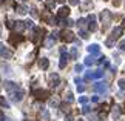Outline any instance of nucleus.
Here are the masks:
<instances>
[{
    "label": "nucleus",
    "mask_w": 125,
    "mask_h": 121,
    "mask_svg": "<svg viewBox=\"0 0 125 121\" xmlns=\"http://www.w3.org/2000/svg\"><path fill=\"white\" fill-rule=\"evenodd\" d=\"M113 5L114 6H119V5H121V0H113Z\"/></svg>",
    "instance_id": "38"
},
{
    "label": "nucleus",
    "mask_w": 125,
    "mask_h": 121,
    "mask_svg": "<svg viewBox=\"0 0 125 121\" xmlns=\"http://www.w3.org/2000/svg\"><path fill=\"white\" fill-rule=\"evenodd\" d=\"M104 77V71L102 69H97L94 72H88V74H85V80H90V78H102Z\"/></svg>",
    "instance_id": "2"
},
{
    "label": "nucleus",
    "mask_w": 125,
    "mask_h": 121,
    "mask_svg": "<svg viewBox=\"0 0 125 121\" xmlns=\"http://www.w3.org/2000/svg\"><path fill=\"white\" fill-rule=\"evenodd\" d=\"M122 28H125V18L122 20Z\"/></svg>",
    "instance_id": "41"
},
{
    "label": "nucleus",
    "mask_w": 125,
    "mask_h": 121,
    "mask_svg": "<svg viewBox=\"0 0 125 121\" xmlns=\"http://www.w3.org/2000/svg\"><path fill=\"white\" fill-rule=\"evenodd\" d=\"M50 81H51L52 86H59L60 78H59V75H57V74H51V75H50Z\"/></svg>",
    "instance_id": "13"
},
{
    "label": "nucleus",
    "mask_w": 125,
    "mask_h": 121,
    "mask_svg": "<svg viewBox=\"0 0 125 121\" xmlns=\"http://www.w3.org/2000/svg\"><path fill=\"white\" fill-rule=\"evenodd\" d=\"M70 55H71V58H77V57H79L77 48H71V49H70Z\"/></svg>",
    "instance_id": "21"
},
{
    "label": "nucleus",
    "mask_w": 125,
    "mask_h": 121,
    "mask_svg": "<svg viewBox=\"0 0 125 121\" xmlns=\"http://www.w3.org/2000/svg\"><path fill=\"white\" fill-rule=\"evenodd\" d=\"M117 84H119V88H121L122 90H125V80H124V78L119 80V81H117Z\"/></svg>",
    "instance_id": "27"
},
{
    "label": "nucleus",
    "mask_w": 125,
    "mask_h": 121,
    "mask_svg": "<svg viewBox=\"0 0 125 121\" xmlns=\"http://www.w3.org/2000/svg\"><path fill=\"white\" fill-rule=\"evenodd\" d=\"M0 55L5 57V58H11V57H12V51H9L8 48H5L3 43H0Z\"/></svg>",
    "instance_id": "4"
},
{
    "label": "nucleus",
    "mask_w": 125,
    "mask_h": 121,
    "mask_svg": "<svg viewBox=\"0 0 125 121\" xmlns=\"http://www.w3.org/2000/svg\"><path fill=\"white\" fill-rule=\"evenodd\" d=\"M22 40H23V37L22 35H16V34L9 37V43H11V45H19Z\"/></svg>",
    "instance_id": "12"
},
{
    "label": "nucleus",
    "mask_w": 125,
    "mask_h": 121,
    "mask_svg": "<svg viewBox=\"0 0 125 121\" xmlns=\"http://www.w3.org/2000/svg\"><path fill=\"white\" fill-rule=\"evenodd\" d=\"M88 28H90V31L91 32H94V31H97V25H96V16L94 14H91V16H88Z\"/></svg>",
    "instance_id": "3"
},
{
    "label": "nucleus",
    "mask_w": 125,
    "mask_h": 121,
    "mask_svg": "<svg viewBox=\"0 0 125 121\" xmlns=\"http://www.w3.org/2000/svg\"><path fill=\"white\" fill-rule=\"evenodd\" d=\"M0 106H3V107H9V103L3 98V97H0Z\"/></svg>",
    "instance_id": "25"
},
{
    "label": "nucleus",
    "mask_w": 125,
    "mask_h": 121,
    "mask_svg": "<svg viewBox=\"0 0 125 121\" xmlns=\"http://www.w3.org/2000/svg\"><path fill=\"white\" fill-rule=\"evenodd\" d=\"M68 2H70L71 6H77V5H79V0H68Z\"/></svg>",
    "instance_id": "33"
},
{
    "label": "nucleus",
    "mask_w": 125,
    "mask_h": 121,
    "mask_svg": "<svg viewBox=\"0 0 125 121\" xmlns=\"http://www.w3.org/2000/svg\"><path fill=\"white\" fill-rule=\"evenodd\" d=\"M113 43H114V40H113V38H108V40L105 41V45H107L108 48H111V46H113Z\"/></svg>",
    "instance_id": "31"
},
{
    "label": "nucleus",
    "mask_w": 125,
    "mask_h": 121,
    "mask_svg": "<svg viewBox=\"0 0 125 121\" xmlns=\"http://www.w3.org/2000/svg\"><path fill=\"white\" fill-rule=\"evenodd\" d=\"M26 11H28V9H26V6H23V5H19V6L16 8V12L20 14V16H25Z\"/></svg>",
    "instance_id": "18"
},
{
    "label": "nucleus",
    "mask_w": 125,
    "mask_h": 121,
    "mask_svg": "<svg viewBox=\"0 0 125 121\" xmlns=\"http://www.w3.org/2000/svg\"><path fill=\"white\" fill-rule=\"evenodd\" d=\"M94 90L97 92V94H104V92H107V84L102 83V81H99V83L94 84Z\"/></svg>",
    "instance_id": "8"
},
{
    "label": "nucleus",
    "mask_w": 125,
    "mask_h": 121,
    "mask_svg": "<svg viewBox=\"0 0 125 121\" xmlns=\"http://www.w3.org/2000/svg\"><path fill=\"white\" fill-rule=\"evenodd\" d=\"M110 17H111V14H110V11H107V9H105V11H102V14H100V18L104 20V23H107Z\"/></svg>",
    "instance_id": "17"
},
{
    "label": "nucleus",
    "mask_w": 125,
    "mask_h": 121,
    "mask_svg": "<svg viewBox=\"0 0 125 121\" xmlns=\"http://www.w3.org/2000/svg\"><path fill=\"white\" fill-rule=\"evenodd\" d=\"M94 63H97V61L94 60V57L90 55V57H86V58H85V66H93Z\"/></svg>",
    "instance_id": "20"
},
{
    "label": "nucleus",
    "mask_w": 125,
    "mask_h": 121,
    "mask_svg": "<svg viewBox=\"0 0 125 121\" xmlns=\"http://www.w3.org/2000/svg\"><path fill=\"white\" fill-rule=\"evenodd\" d=\"M14 29H16L17 32H22L23 29H25V23L23 22H16L14 23Z\"/></svg>",
    "instance_id": "16"
},
{
    "label": "nucleus",
    "mask_w": 125,
    "mask_h": 121,
    "mask_svg": "<svg viewBox=\"0 0 125 121\" xmlns=\"http://www.w3.org/2000/svg\"><path fill=\"white\" fill-rule=\"evenodd\" d=\"M66 101H68V103L73 101V94H71V92H66Z\"/></svg>",
    "instance_id": "28"
},
{
    "label": "nucleus",
    "mask_w": 125,
    "mask_h": 121,
    "mask_svg": "<svg viewBox=\"0 0 125 121\" xmlns=\"http://www.w3.org/2000/svg\"><path fill=\"white\" fill-rule=\"evenodd\" d=\"M20 2H25V0H20Z\"/></svg>",
    "instance_id": "44"
},
{
    "label": "nucleus",
    "mask_w": 125,
    "mask_h": 121,
    "mask_svg": "<svg viewBox=\"0 0 125 121\" xmlns=\"http://www.w3.org/2000/svg\"><path fill=\"white\" fill-rule=\"evenodd\" d=\"M119 49H121V51H125V40H122L121 43H119Z\"/></svg>",
    "instance_id": "34"
},
{
    "label": "nucleus",
    "mask_w": 125,
    "mask_h": 121,
    "mask_svg": "<svg viewBox=\"0 0 125 121\" xmlns=\"http://www.w3.org/2000/svg\"><path fill=\"white\" fill-rule=\"evenodd\" d=\"M65 121H74V120H73V117H71V115H66V118H65Z\"/></svg>",
    "instance_id": "39"
},
{
    "label": "nucleus",
    "mask_w": 125,
    "mask_h": 121,
    "mask_svg": "<svg viewBox=\"0 0 125 121\" xmlns=\"http://www.w3.org/2000/svg\"><path fill=\"white\" fill-rule=\"evenodd\" d=\"M68 58H70V55H68V54H60V61H59V67H60V69H63V67L66 66V63H68Z\"/></svg>",
    "instance_id": "11"
},
{
    "label": "nucleus",
    "mask_w": 125,
    "mask_h": 121,
    "mask_svg": "<svg viewBox=\"0 0 125 121\" xmlns=\"http://www.w3.org/2000/svg\"><path fill=\"white\" fill-rule=\"evenodd\" d=\"M5 89L8 90V94L9 92H14V90H17V89H20L16 83H12V81H5Z\"/></svg>",
    "instance_id": "7"
},
{
    "label": "nucleus",
    "mask_w": 125,
    "mask_h": 121,
    "mask_svg": "<svg viewBox=\"0 0 125 121\" xmlns=\"http://www.w3.org/2000/svg\"><path fill=\"white\" fill-rule=\"evenodd\" d=\"M46 8L54 9L56 8V2H54V0H48V2H46Z\"/></svg>",
    "instance_id": "23"
},
{
    "label": "nucleus",
    "mask_w": 125,
    "mask_h": 121,
    "mask_svg": "<svg viewBox=\"0 0 125 121\" xmlns=\"http://www.w3.org/2000/svg\"><path fill=\"white\" fill-rule=\"evenodd\" d=\"M86 22H88V20H85V18H80V20L77 22V26H79V28H83V26L86 25Z\"/></svg>",
    "instance_id": "26"
},
{
    "label": "nucleus",
    "mask_w": 125,
    "mask_h": 121,
    "mask_svg": "<svg viewBox=\"0 0 125 121\" xmlns=\"http://www.w3.org/2000/svg\"><path fill=\"white\" fill-rule=\"evenodd\" d=\"M68 14H70V8L68 6H63V8L59 9V17L65 18V17H68Z\"/></svg>",
    "instance_id": "14"
},
{
    "label": "nucleus",
    "mask_w": 125,
    "mask_h": 121,
    "mask_svg": "<svg viewBox=\"0 0 125 121\" xmlns=\"http://www.w3.org/2000/svg\"><path fill=\"white\" fill-rule=\"evenodd\" d=\"M82 69H83L82 65H76V66H74V71H76V72H82Z\"/></svg>",
    "instance_id": "32"
},
{
    "label": "nucleus",
    "mask_w": 125,
    "mask_h": 121,
    "mask_svg": "<svg viewBox=\"0 0 125 121\" xmlns=\"http://www.w3.org/2000/svg\"><path fill=\"white\" fill-rule=\"evenodd\" d=\"M62 40L63 41H74V34L71 32V31H63L62 32Z\"/></svg>",
    "instance_id": "5"
},
{
    "label": "nucleus",
    "mask_w": 125,
    "mask_h": 121,
    "mask_svg": "<svg viewBox=\"0 0 125 121\" xmlns=\"http://www.w3.org/2000/svg\"><path fill=\"white\" fill-rule=\"evenodd\" d=\"M14 23H16V22H11V20H8V22H6V26L9 28V29H11V28H14Z\"/></svg>",
    "instance_id": "35"
},
{
    "label": "nucleus",
    "mask_w": 125,
    "mask_h": 121,
    "mask_svg": "<svg viewBox=\"0 0 125 121\" xmlns=\"http://www.w3.org/2000/svg\"><path fill=\"white\" fill-rule=\"evenodd\" d=\"M86 49H88V52H90V54H93V55H97L99 52H100V46L94 43V45H90L88 48H86Z\"/></svg>",
    "instance_id": "10"
},
{
    "label": "nucleus",
    "mask_w": 125,
    "mask_h": 121,
    "mask_svg": "<svg viewBox=\"0 0 125 121\" xmlns=\"http://www.w3.org/2000/svg\"><path fill=\"white\" fill-rule=\"evenodd\" d=\"M122 32H124V28H122V26H117V28H114V29H113V32H111V38H113V40H117V38L122 35Z\"/></svg>",
    "instance_id": "9"
},
{
    "label": "nucleus",
    "mask_w": 125,
    "mask_h": 121,
    "mask_svg": "<svg viewBox=\"0 0 125 121\" xmlns=\"http://www.w3.org/2000/svg\"><path fill=\"white\" fill-rule=\"evenodd\" d=\"M32 26H34L32 20H26V22H25V28H32Z\"/></svg>",
    "instance_id": "30"
},
{
    "label": "nucleus",
    "mask_w": 125,
    "mask_h": 121,
    "mask_svg": "<svg viewBox=\"0 0 125 121\" xmlns=\"http://www.w3.org/2000/svg\"><path fill=\"white\" fill-rule=\"evenodd\" d=\"M90 110H91L90 106H83V107H82V113H90Z\"/></svg>",
    "instance_id": "29"
},
{
    "label": "nucleus",
    "mask_w": 125,
    "mask_h": 121,
    "mask_svg": "<svg viewBox=\"0 0 125 121\" xmlns=\"http://www.w3.org/2000/svg\"><path fill=\"white\" fill-rule=\"evenodd\" d=\"M79 101H80L82 104H85L86 101H88V98H86V97H80V98H79Z\"/></svg>",
    "instance_id": "37"
},
{
    "label": "nucleus",
    "mask_w": 125,
    "mask_h": 121,
    "mask_svg": "<svg viewBox=\"0 0 125 121\" xmlns=\"http://www.w3.org/2000/svg\"><path fill=\"white\" fill-rule=\"evenodd\" d=\"M79 35H80V37H82V38H83V40H86V38H88V37H90V34H88V32H86V31H83V29H80V32H79Z\"/></svg>",
    "instance_id": "24"
},
{
    "label": "nucleus",
    "mask_w": 125,
    "mask_h": 121,
    "mask_svg": "<svg viewBox=\"0 0 125 121\" xmlns=\"http://www.w3.org/2000/svg\"><path fill=\"white\" fill-rule=\"evenodd\" d=\"M77 90H79V92H83V90H85V86H83L82 83H80V84H77Z\"/></svg>",
    "instance_id": "36"
},
{
    "label": "nucleus",
    "mask_w": 125,
    "mask_h": 121,
    "mask_svg": "<svg viewBox=\"0 0 125 121\" xmlns=\"http://www.w3.org/2000/svg\"><path fill=\"white\" fill-rule=\"evenodd\" d=\"M57 2H60V3H63V2H65V0H57Z\"/></svg>",
    "instance_id": "42"
},
{
    "label": "nucleus",
    "mask_w": 125,
    "mask_h": 121,
    "mask_svg": "<svg viewBox=\"0 0 125 121\" xmlns=\"http://www.w3.org/2000/svg\"><path fill=\"white\" fill-rule=\"evenodd\" d=\"M40 120H42V121H50V112H48L46 109H43V110H42V113H40Z\"/></svg>",
    "instance_id": "19"
},
{
    "label": "nucleus",
    "mask_w": 125,
    "mask_h": 121,
    "mask_svg": "<svg viewBox=\"0 0 125 121\" xmlns=\"http://www.w3.org/2000/svg\"><path fill=\"white\" fill-rule=\"evenodd\" d=\"M3 120H5V115H3L2 110H0V121H3Z\"/></svg>",
    "instance_id": "40"
},
{
    "label": "nucleus",
    "mask_w": 125,
    "mask_h": 121,
    "mask_svg": "<svg viewBox=\"0 0 125 121\" xmlns=\"http://www.w3.org/2000/svg\"><path fill=\"white\" fill-rule=\"evenodd\" d=\"M119 112H121V109H119V107H114V109H113V113H111V115H113L114 120H119Z\"/></svg>",
    "instance_id": "22"
},
{
    "label": "nucleus",
    "mask_w": 125,
    "mask_h": 121,
    "mask_svg": "<svg viewBox=\"0 0 125 121\" xmlns=\"http://www.w3.org/2000/svg\"><path fill=\"white\" fill-rule=\"evenodd\" d=\"M23 95H25V92H23L22 89H17L14 92H9V98H11V101H14V103H19V101L23 100Z\"/></svg>",
    "instance_id": "1"
},
{
    "label": "nucleus",
    "mask_w": 125,
    "mask_h": 121,
    "mask_svg": "<svg viewBox=\"0 0 125 121\" xmlns=\"http://www.w3.org/2000/svg\"><path fill=\"white\" fill-rule=\"evenodd\" d=\"M77 121H85V120H82V118H79V120H77Z\"/></svg>",
    "instance_id": "43"
},
{
    "label": "nucleus",
    "mask_w": 125,
    "mask_h": 121,
    "mask_svg": "<svg viewBox=\"0 0 125 121\" xmlns=\"http://www.w3.org/2000/svg\"><path fill=\"white\" fill-rule=\"evenodd\" d=\"M39 66L42 67L43 71H46L48 66H50V61H48V58H40V60H39Z\"/></svg>",
    "instance_id": "15"
},
{
    "label": "nucleus",
    "mask_w": 125,
    "mask_h": 121,
    "mask_svg": "<svg viewBox=\"0 0 125 121\" xmlns=\"http://www.w3.org/2000/svg\"><path fill=\"white\" fill-rule=\"evenodd\" d=\"M34 97H36L37 100H45L46 97H48V92L43 90V89H36L34 90Z\"/></svg>",
    "instance_id": "6"
}]
</instances>
